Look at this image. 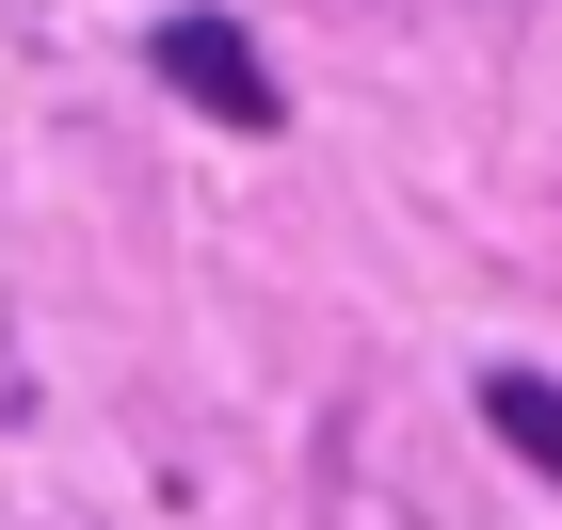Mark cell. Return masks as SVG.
<instances>
[{"instance_id": "1", "label": "cell", "mask_w": 562, "mask_h": 530, "mask_svg": "<svg viewBox=\"0 0 562 530\" xmlns=\"http://www.w3.org/2000/svg\"><path fill=\"white\" fill-rule=\"evenodd\" d=\"M161 81L193 97V113H225V129H290V97H273V65L225 16H161Z\"/></svg>"}, {"instance_id": "2", "label": "cell", "mask_w": 562, "mask_h": 530, "mask_svg": "<svg viewBox=\"0 0 562 530\" xmlns=\"http://www.w3.org/2000/svg\"><path fill=\"white\" fill-rule=\"evenodd\" d=\"M482 418H498V435L562 483V386H547V370H482Z\"/></svg>"}]
</instances>
